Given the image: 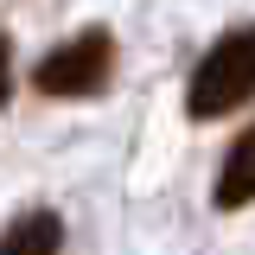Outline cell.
I'll use <instances>...</instances> for the list:
<instances>
[{"mask_svg": "<svg viewBox=\"0 0 255 255\" xmlns=\"http://www.w3.org/2000/svg\"><path fill=\"white\" fill-rule=\"evenodd\" d=\"M6 90H13V45H6V32H0V102H6Z\"/></svg>", "mask_w": 255, "mask_h": 255, "instance_id": "5", "label": "cell"}, {"mask_svg": "<svg viewBox=\"0 0 255 255\" xmlns=\"http://www.w3.org/2000/svg\"><path fill=\"white\" fill-rule=\"evenodd\" d=\"M58 249H64V223L51 211H26L0 236V255H58Z\"/></svg>", "mask_w": 255, "mask_h": 255, "instance_id": "4", "label": "cell"}, {"mask_svg": "<svg viewBox=\"0 0 255 255\" xmlns=\"http://www.w3.org/2000/svg\"><path fill=\"white\" fill-rule=\"evenodd\" d=\"M217 211H243L255 204V122L230 140V153H223V172H217Z\"/></svg>", "mask_w": 255, "mask_h": 255, "instance_id": "3", "label": "cell"}, {"mask_svg": "<svg viewBox=\"0 0 255 255\" xmlns=\"http://www.w3.org/2000/svg\"><path fill=\"white\" fill-rule=\"evenodd\" d=\"M115 77V32L83 26L77 38H64L58 51L32 64V90L38 96H102Z\"/></svg>", "mask_w": 255, "mask_h": 255, "instance_id": "2", "label": "cell"}, {"mask_svg": "<svg viewBox=\"0 0 255 255\" xmlns=\"http://www.w3.org/2000/svg\"><path fill=\"white\" fill-rule=\"evenodd\" d=\"M243 102H255V19L223 32L217 45L191 64V83H185V115L191 122L236 115Z\"/></svg>", "mask_w": 255, "mask_h": 255, "instance_id": "1", "label": "cell"}]
</instances>
